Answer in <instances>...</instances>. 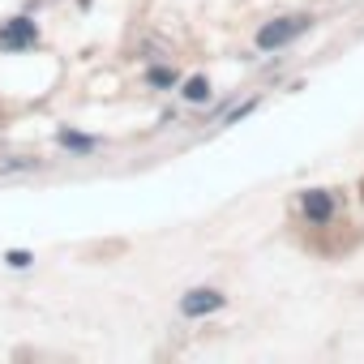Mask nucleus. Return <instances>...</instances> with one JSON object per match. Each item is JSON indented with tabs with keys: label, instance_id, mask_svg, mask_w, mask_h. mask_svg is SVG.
<instances>
[{
	"label": "nucleus",
	"instance_id": "nucleus-8",
	"mask_svg": "<svg viewBox=\"0 0 364 364\" xmlns=\"http://www.w3.org/2000/svg\"><path fill=\"white\" fill-rule=\"evenodd\" d=\"M146 82H150V86H176V73H171V69H150Z\"/></svg>",
	"mask_w": 364,
	"mask_h": 364
},
{
	"label": "nucleus",
	"instance_id": "nucleus-4",
	"mask_svg": "<svg viewBox=\"0 0 364 364\" xmlns=\"http://www.w3.org/2000/svg\"><path fill=\"white\" fill-rule=\"evenodd\" d=\"M304 215H309L313 223H326V219L334 215V198H330V193H321V189L304 193Z\"/></svg>",
	"mask_w": 364,
	"mask_h": 364
},
{
	"label": "nucleus",
	"instance_id": "nucleus-6",
	"mask_svg": "<svg viewBox=\"0 0 364 364\" xmlns=\"http://www.w3.org/2000/svg\"><path fill=\"white\" fill-rule=\"evenodd\" d=\"M185 99H189V103H206V99H210V82H206V77H189Z\"/></svg>",
	"mask_w": 364,
	"mask_h": 364
},
{
	"label": "nucleus",
	"instance_id": "nucleus-7",
	"mask_svg": "<svg viewBox=\"0 0 364 364\" xmlns=\"http://www.w3.org/2000/svg\"><path fill=\"white\" fill-rule=\"evenodd\" d=\"M60 146H69V150H95L99 141H95V137H82V133H69V129H65V133H60Z\"/></svg>",
	"mask_w": 364,
	"mask_h": 364
},
{
	"label": "nucleus",
	"instance_id": "nucleus-1",
	"mask_svg": "<svg viewBox=\"0 0 364 364\" xmlns=\"http://www.w3.org/2000/svg\"><path fill=\"white\" fill-rule=\"evenodd\" d=\"M309 26V18H279V22H266L262 31H257V48H283V43H291L300 31Z\"/></svg>",
	"mask_w": 364,
	"mask_h": 364
},
{
	"label": "nucleus",
	"instance_id": "nucleus-5",
	"mask_svg": "<svg viewBox=\"0 0 364 364\" xmlns=\"http://www.w3.org/2000/svg\"><path fill=\"white\" fill-rule=\"evenodd\" d=\"M39 167V159H31V154H5L0 159V176H18V171H35Z\"/></svg>",
	"mask_w": 364,
	"mask_h": 364
},
{
	"label": "nucleus",
	"instance_id": "nucleus-2",
	"mask_svg": "<svg viewBox=\"0 0 364 364\" xmlns=\"http://www.w3.org/2000/svg\"><path fill=\"white\" fill-rule=\"evenodd\" d=\"M35 43H39V31H35V22H26V18H14V22L0 26V48L22 52V48H35Z\"/></svg>",
	"mask_w": 364,
	"mask_h": 364
},
{
	"label": "nucleus",
	"instance_id": "nucleus-3",
	"mask_svg": "<svg viewBox=\"0 0 364 364\" xmlns=\"http://www.w3.org/2000/svg\"><path fill=\"white\" fill-rule=\"evenodd\" d=\"M215 309H223V291H215V287H193L185 300H180V313L185 317H206Z\"/></svg>",
	"mask_w": 364,
	"mask_h": 364
},
{
	"label": "nucleus",
	"instance_id": "nucleus-9",
	"mask_svg": "<svg viewBox=\"0 0 364 364\" xmlns=\"http://www.w3.org/2000/svg\"><path fill=\"white\" fill-rule=\"evenodd\" d=\"M9 266H14V270H26V266H31V253H9Z\"/></svg>",
	"mask_w": 364,
	"mask_h": 364
}]
</instances>
